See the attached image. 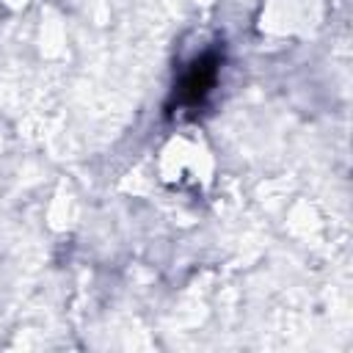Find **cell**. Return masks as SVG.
<instances>
[{"mask_svg": "<svg viewBox=\"0 0 353 353\" xmlns=\"http://www.w3.org/2000/svg\"><path fill=\"white\" fill-rule=\"evenodd\" d=\"M212 77H215L212 66H207L204 61L196 63V66L188 72V77H185V97H188V99H199V97H204V91L210 88Z\"/></svg>", "mask_w": 353, "mask_h": 353, "instance_id": "1", "label": "cell"}]
</instances>
